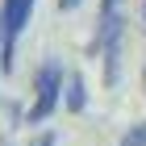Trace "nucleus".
Returning <instances> with one entry per match:
<instances>
[{
  "label": "nucleus",
  "instance_id": "obj_8",
  "mask_svg": "<svg viewBox=\"0 0 146 146\" xmlns=\"http://www.w3.org/2000/svg\"><path fill=\"white\" fill-rule=\"evenodd\" d=\"M142 17H146V0H142Z\"/></svg>",
  "mask_w": 146,
  "mask_h": 146
},
{
  "label": "nucleus",
  "instance_id": "obj_2",
  "mask_svg": "<svg viewBox=\"0 0 146 146\" xmlns=\"http://www.w3.org/2000/svg\"><path fill=\"white\" fill-rule=\"evenodd\" d=\"M63 88H67V67H63L58 58H42V67L34 71V100H29L25 121L42 125L46 117L63 104Z\"/></svg>",
  "mask_w": 146,
  "mask_h": 146
},
{
  "label": "nucleus",
  "instance_id": "obj_7",
  "mask_svg": "<svg viewBox=\"0 0 146 146\" xmlns=\"http://www.w3.org/2000/svg\"><path fill=\"white\" fill-rule=\"evenodd\" d=\"M79 4H84V0H58V9H63V13H71V9H79Z\"/></svg>",
  "mask_w": 146,
  "mask_h": 146
},
{
  "label": "nucleus",
  "instance_id": "obj_4",
  "mask_svg": "<svg viewBox=\"0 0 146 146\" xmlns=\"http://www.w3.org/2000/svg\"><path fill=\"white\" fill-rule=\"evenodd\" d=\"M63 109H67L71 117H79V113L88 109V88H84V75H79V71H67V88H63Z\"/></svg>",
  "mask_w": 146,
  "mask_h": 146
},
{
  "label": "nucleus",
  "instance_id": "obj_3",
  "mask_svg": "<svg viewBox=\"0 0 146 146\" xmlns=\"http://www.w3.org/2000/svg\"><path fill=\"white\" fill-rule=\"evenodd\" d=\"M34 4L38 0H0V67H4V75L13 71V54L34 17Z\"/></svg>",
  "mask_w": 146,
  "mask_h": 146
},
{
  "label": "nucleus",
  "instance_id": "obj_1",
  "mask_svg": "<svg viewBox=\"0 0 146 146\" xmlns=\"http://www.w3.org/2000/svg\"><path fill=\"white\" fill-rule=\"evenodd\" d=\"M121 38H125V13H121V0H100V21H96L92 50L100 54V75H104V84H109V88L121 79Z\"/></svg>",
  "mask_w": 146,
  "mask_h": 146
},
{
  "label": "nucleus",
  "instance_id": "obj_5",
  "mask_svg": "<svg viewBox=\"0 0 146 146\" xmlns=\"http://www.w3.org/2000/svg\"><path fill=\"white\" fill-rule=\"evenodd\" d=\"M121 146H146V121L129 125V129L121 134Z\"/></svg>",
  "mask_w": 146,
  "mask_h": 146
},
{
  "label": "nucleus",
  "instance_id": "obj_6",
  "mask_svg": "<svg viewBox=\"0 0 146 146\" xmlns=\"http://www.w3.org/2000/svg\"><path fill=\"white\" fill-rule=\"evenodd\" d=\"M29 146H54V134H50V129H42V134H38Z\"/></svg>",
  "mask_w": 146,
  "mask_h": 146
}]
</instances>
